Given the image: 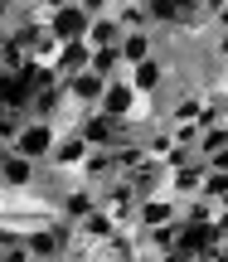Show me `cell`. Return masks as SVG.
<instances>
[{"mask_svg": "<svg viewBox=\"0 0 228 262\" xmlns=\"http://www.w3.org/2000/svg\"><path fill=\"white\" fill-rule=\"evenodd\" d=\"M97 107L112 112L117 122H126V126H141V122H146V97L136 93V83H131L126 73L107 83V93H102V102H97Z\"/></svg>", "mask_w": 228, "mask_h": 262, "instance_id": "obj_1", "label": "cell"}, {"mask_svg": "<svg viewBox=\"0 0 228 262\" xmlns=\"http://www.w3.org/2000/svg\"><path fill=\"white\" fill-rule=\"evenodd\" d=\"M58 122H49V117H34L29 112V122L19 126V136L10 141V150H19V156H29V160H39V165H49V150H54V141H58Z\"/></svg>", "mask_w": 228, "mask_h": 262, "instance_id": "obj_2", "label": "cell"}, {"mask_svg": "<svg viewBox=\"0 0 228 262\" xmlns=\"http://www.w3.org/2000/svg\"><path fill=\"white\" fill-rule=\"evenodd\" d=\"M175 73H180V68H175V58H165V54H151V58H141V63L126 68V78L136 83V93H141L146 102H151V97H161L165 88L175 83Z\"/></svg>", "mask_w": 228, "mask_h": 262, "instance_id": "obj_3", "label": "cell"}, {"mask_svg": "<svg viewBox=\"0 0 228 262\" xmlns=\"http://www.w3.org/2000/svg\"><path fill=\"white\" fill-rule=\"evenodd\" d=\"M39 185H44V165H39V160L19 156V150H5V156H0V189L39 194Z\"/></svg>", "mask_w": 228, "mask_h": 262, "instance_id": "obj_4", "label": "cell"}, {"mask_svg": "<svg viewBox=\"0 0 228 262\" xmlns=\"http://www.w3.org/2000/svg\"><path fill=\"white\" fill-rule=\"evenodd\" d=\"M87 150H93V141H87L78 126L58 131L54 150H49V170H54V175H78V170H83V160H87Z\"/></svg>", "mask_w": 228, "mask_h": 262, "instance_id": "obj_5", "label": "cell"}, {"mask_svg": "<svg viewBox=\"0 0 228 262\" xmlns=\"http://www.w3.org/2000/svg\"><path fill=\"white\" fill-rule=\"evenodd\" d=\"M78 131H83L93 146H117V141L126 136V131H136V126H126V122H117L112 112H102V107H83V117L73 122Z\"/></svg>", "mask_w": 228, "mask_h": 262, "instance_id": "obj_6", "label": "cell"}, {"mask_svg": "<svg viewBox=\"0 0 228 262\" xmlns=\"http://www.w3.org/2000/svg\"><path fill=\"white\" fill-rule=\"evenodd\" d=\"M44 25H49V34H54L58 44H73V39H87V25H93V15H87L78 0H68V5L49 10Z\"/></svg>", "mask_w": 228, "mask_h": 262, "instance_id": "obj_7", "label": "cell"}, {"mask_svg": "<svg viewBox=\"0 0 228 262\" xmlns=\"http://www.w3.org/2000/svg\"><path fill=\"white\" fill-rule=\"evenodd\" d=\"M180 219H185V199H175L170 189L136 204V228H161V224H180Z\"/></svg>", "mask_w": 228, "mask_h": 262, "instance_id": "obj_8", "label": "cell"}, {"mask_svg": "<svg viewBox=\"0 0 228 262\" xmlns=\"http://www.w3.org/2000/svg\"><path fill=\"white\" fill-rule=\"evenodd\" d=\"M93 209H97V185H87V180L73 175V180L63 185V194H58V214L78 224V219H87Z\"/></svg>", "mask_w": 228, "mask_h": 262, "instance_id": "obj_9", "label": "cell"}, {"mask_svg": "<svg viewBox=\"0 0 228 262\" xmlns=\"http://www.w3.org/2000/svg\"><path fill=\"white\" fill-rule=\"evenodd\" d=\"M122 58H126V68L131 63H141V58H151V54H161V29L155 25H141V29H126L122 34Z\"/></svg>", "mask_w": 228, "mask_h": 262, "instance_id": "obj_10", "label": "cell"}, {"mask_svg": "<svg viewBox=\"0 0 228 262\" xmlns=\"http://www.w3.org/2000/svg\"><path fill=\"white\" fill-rule=\"evenodd\" d=\"M63 88H68V97H73L78 107H97V102H102V93H107V78L93 73V68H83V73L63 78Z\"/></svg>", "mask_w": 228, "mask_h": 262, "instance_id": "obj_11", "label": "cell"}, {"mask_svg": "<svg viewBox=\"0 0 228 262\" xmlns=\"http://www.w3.org/2000/svg\"><path fill=\"white\" fill-rule=\"evenodd\" d=\"M122 170H117V160H112V146H93L87 150V160H83V170H78V180H87V185H107V180H117Z\"/></svg>", "mask_w": 228, "mask_h": 262, "instance_id": "obj_12", "label": "cell"}, {"mask_svg": "<svg viewBox=\"0 0 228 262\" xmlns=\"http://www.w3.org/2000/svg\"><path fill=\"white\" fill-rule=\"evenodd\" d=\"M131 189H136V199H151V194H161L165 189V180H170V170H165V160H146V165H136L131 175Z\"/></svg>", "mask_w": 228, "mask_h": 262, "instance_id": "obj_13", "label": "cell"}, {"mask_svg": "<svg viewBox=\"0 0 228 262\" xmlns=\"http://www.w3.org/2000/svg\"><path fill=\"white\" fill-rule=\"evenodd\" d=\"M204 175H209V165H204V156H199V160H190L185 170H170V180H165V189H170L175 199H190V194H199Z\"/></svg>", "mask_w": 228, "mask_h": 262, "instance_id": "obj_14", "label": "cell"}, {"mask_svg": "<svg viewBox=\"0 0 228 262\" xmlns=\"http://www.w3.org/2000/svg\"><path fill=\"white\" fill-rule=\"evenodd\" d=\"M117 228H122V224H117V219L107 214L102 204H97V209H93V214H87V219H78V238H83L87 248H97V243H107V238H112Z\"/></svg>", "mask_w": 228, "mask_h": 262, "instance_id": "obj_15", "label": "cell"}, {"mask_svg": "<svg viewBox=\"0 0 228 262\" xmlns=\"http://www.w3.org/2000/svg\"><path fill=\"white\" fill-rule=\"evenodd\" d=\"M87 63H93V44H87V39L58 44V54H54V68H58V78H73V73H83Z\"/></svg>", "mask_w": 228, "mask_h": 262, "instance_id": "obj_16", "label": "cell"}, {"mask_svg": "<svg viewBox=\"0 0 228 262\" xmlns=\"http://www.w3.org/2000/svg\"><path fill=\"white\" fill-rule=\"evenodd\" d=\"M126 25L117 15H93V25H87V44L93 49H107V44H122Z\"/></svg>", "mask_w": 228, "mask_h": 262, "instance_id": "obj_17", "label": "cell"}, {"mask_svg": "<svg viewBox=\"0 0 228 262\" xmlns=\"http://www.w3.org/2000/svg\"><path fill=\"white\" fill-rule=\"evenodd\" d=\"M87 68H93V73H102L107 83H112V78L126 73V58H122V49H117V44H107V49H93V63H87Z\"/></svg>", "mask_w": 228, "mask_h": 262, "instance_id": "obj_18", "label": "cell"}, {"mask_svg": "<svg viewBox=\"0 0 228 262\" xmlns=\"http://www.w3.org/2000/svg\"><path fill=\"white\" fill-rule=\"evenodd\" d=\"M112 15L122 19L126 29H141V25H151V10H146V0H117V5H112Z\"/></svg>", "mask_w": 228, "mask_h": 262, "instance_id": "obj_19", "label": "cell"}, {"mask_svg": "<svg viewBox=\"0 0 228 262\" xmlns=\"http://www.w3.org/2000/svg\"><path fill=\"white\" fill-rule=\"evenodd\" d=\"M29 122V107H0V141H5V146H10V141H15L19 136V126H25Z\"/></svg>", "mask_w": 228, "mask_h": 262, "instance_id": "obj_20", "label": "cell"}, {"mask_svg": "<svg viewBox=\"0 0 228 262\" xmlns=\"http://www.w3.org/2000/svg\"><path fill=\"white\" fill-rule=\"evenodd\" d=\"M219 150H228V122L204 126V136H199V156H204V160H209V156H219Z\"/></svg>", "mask_w": 228, "mask_h": 262, "instance_id": "obj_21", "label": "cell"}, {"mask_svg": "<svg viewBox=\"0 0 228 262\" xmlns=\"http://www.w3.org/2000/svg\"><path fill=\"white\" fill-rule=\"evenodd\" d=\"M214 214H219V204L204 194H190L185 199V224H214Z\"/></svg>", "mask_w": 228, "mask_h": 262, "instance_id": "obj_22", "label": "cell"}, {"mask_svg": "<svg viewBox=\"0 0 228 262\" xmlns=\"http://www.w3.org/2000/svg\"><path fill=\"white\" fill-rule=\"evenodd\" d=\"M199 194L214 199V204H223V199H228V170H209V175H204V185H199Z\"/></svg>", "mask_w": 228, "mask_h": 262, "instance_id": "obj_23", "label": "cell"}, {"mask_svg": "<svg viewBox=\"0 0 228 262\" xmlns=\"http://www.w3.org/2000/svg\"><path fill=\"white\" fill-rule=\"evenodd\" d=\"M0 262H34L25 238H10V243H0Z\"/></svg>", "mask_w": 228, "mask_h": 262, "instance_id": "obj_24", "label": "cell"}, {"mask_svg": "<svg viewBox=\"0 0 228 262\" xmlns=\"http://www.w3.org/2000/svg\"><path fill=\"white\" fill-rule=\"evenodd\" d=\"M204 44H209V54L219 58V63H228V29H214L209 25V39H204Z\"/></svg>", "mask_w": 228, "mask_h": 262, "instance_id": "obj_25", "label": "cell"}, {"mask_svg": "<svg viewBox=\"0 0 228 262\" xmlns=\"http://www.w3.org/2000/svg\"><path fill=\"white\" fill-rule=\"evenodd\" d=\"M78 5H83L87 15H112V5H117V0H78Z\"/></svg>", "mask_w": 228, "mask_h": 262, "instance_id": "obj_26", "label": "cell"}, {"mask_svg": "<svg viewBox=\"0 0 228 262\" xmlns=\"http://www.w3.org/2000/svg\"><path fill=\"white\" fill-rule=\"evenodd\" d=\"M151 262H190V257H185V253H180V248H170V253H155Z\"/></svg>", "mask_w": 228, "mask_h": 262, "instance_id": "obj_27", "label": "cell"}, {"mask_svg": "<svg viewBox=\"0 0 228 262\" xmlns=\"http://www.w3.org/2000/svg\"><path fill=\"white\" fill-rule=\"evenodd\" d=\"M219 83H223V88H228V63H223V78H219Z\"/></svg>", "mask_w": 228, "mask_h": 262, "instance_id": "obj_28", "label": "cell"}]
</instances>
